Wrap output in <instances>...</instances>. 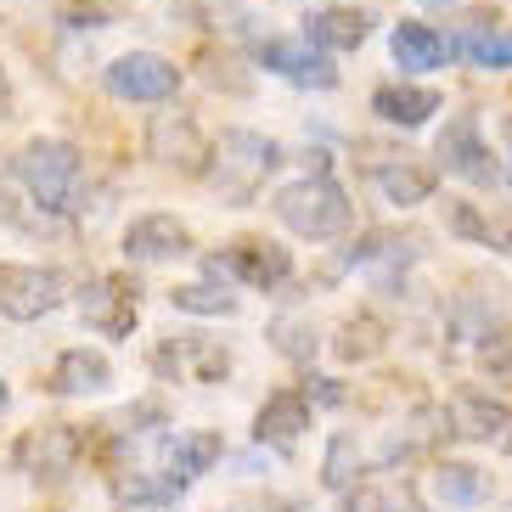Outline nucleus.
I'll list each match as a JSON object with an SVG mask.
<instances>
[{
  "label": "nucleus",
  "instance_id": "1",
  "mask_svg": "<svg viewBox=\"0 0 512 512\" xmlns=\"http://www.w3.org/2000/svg\"><path fill=\"white\" fill-rule=\"evenodd\" d=\"M12 175L17 186L34 197V209L51 214V220H68V214L85 209V158L79 147L57 136H40L12 158Z\"/></svg>",
  "mask_w": 512,
  "mask_h": 512
},
{
  "label": "nucleus",
  "instance_id": "2",
  "mask_svg": "<svg viewBox=\"0 0 512 512\" xmlns=\"http://www.w3.org/2000/svg\"><path fill=\"white\" fill-rule=\"evenodd\" d=\"M271 214L282 220L293 237H310V242H332L355 226V203L327 169L304 175V181H287L282 192L271 197Z\"/></svg>",
  "mask_w": 512,
  "mask_h": 512
},
{
  "label": "nucleus",
  "instance_id": "3",
  "mask_svg": "<svg viewBox=\"0 0 512 512\" xmlns=\"http://www.w3.org/2000/svg\"><path fill=\"white\" fill-rule=\"evenodd\" d=\"M282 164V147L271 136H254V130H226V136L214 141V186L231 197V203H248L259 192V181Z\"/></svg>",
  "mask_w": 512,
  "mask_h": 512
},
{
  "label": "nucleus",
  "instance_id": "4",
  "mask_svg": "<svg viewBox=\"0 0 512 512\" xmlns=\"http://www.w3.org/2000/svg\"><path fill=\"white\" fill-rule=\"evenodd\" d=\"M147 158L175 169V175H186V181H197V175H209V164H214V141L197 130L192 113H158V119L147 124Z\"/></svg>",
  "mask_w": 512,
  "mask_h": 512
},
{
  "label": "nucleus",
  "instance_id": "5",
  "mask_svg": "<svg viewBox=\"0 0 512 512\" xmlns=\"http://www.w3.org/2000/svg\"><path fill=\"white\" fill-rule=\"evenodd\" d=\"M102 85L119 102H169L181 91V68L169 57H158V51H124V57L107 62Z\"/></svg>",
  "mask_w": 512,
  "mask_h": 512
},
{
  "label": "nucleus",
  "instance_id": "6",
  "mask_svg": "<svg viewBox=\"0 0 512 512\" xmlns=\"http://www.w3.org/2000/svg\"><path fill=\"white\" fill-rule=\"evenodd\" d=\"M434 158L451 169V175H462L467 186H496L501 181V164H496V152H490V141H484L473 113H456V119L439 130Z\"/></svg>",
  "mask_w": 512,
  "mask_h": 512
},
{
  "label": "nucleus",
  "instance_id": "7",
  "mask_svg": "<svg viewBox=\"0 0 512 512\" xmlns=\"http://www.w3.org/2000/svg\"><path fill=\"white\" fill-rule=\"evenodd\" d=\"M79 316H85V327L102 332V338H130L141 321V299H136V282L119 271L107 276H91L85 282V293H79Z\"/></svg>",
  "mask_w": 512,
  "mask_h": 512
},
{
  "label": "nucleus",
  "instance_id": "8",
  "mask_svg": "<svg viewBox=\"0 0 512 512\" xmlns=\"http://www.w3.org/2000/svg\"><path fill=\"white\" fill-rule=\"evenodd\" d=\"M203 271L214 276V282H248V287H276L293 276V254L287 248H276V242H259V237H242L231 242V248H220V254L203 259Z\"/></svg>",
  "mask_w": 512,
  "mask_h": 512
},
{
  "label": "nucleus",
  "instance_id": "9",
  "mask_svg": "<svg viewBox=\"0 0 512 512\" xmlns=\"http://www.w3.org/2000/svg\"><path fill=\"white\" fill-rule=\"evenodd\" d=\"M68 299V282L46 265H0V316L6 321H40Z\"/></svg>",
  "mask_w": 512,
  "mask_h": 512
},
{
  "label": "nucleus",
  "instance_id": "10",
  "mask_svg": "<svg viewBox=\"0 0 512 512\" xmlns=\"http://www.w3.org/2000/svg\"><path fill=\"white\" fill-rule=\"evenodd\" d=\"M259 68L287 79V85H304V91H332L338 85L332 51H321L310 34H299V40H265L259 46Z\"/></svg>",
  "mask_w": 512,
  "mask_h": 512
},
{
  "label": "nucleus",
  "instance_id": "11",
  "mask_svg": "<svg viewBox=\"0 0 512 512\" xmlns=\"http://www.w3.org/2000/svg\"><path fill=\"white\" fill-rule=\"evenodd\" d=\"M79 462H85V428H74V422H51V428H40L17 445V467L46 484L68 479Z\"/></svg>",
  "mask_w": 512,
  "mask_h": 512
},
{
  "label": "nucleus",
  "instance_id": "12",
  "mask_svg": "<svg viewBox=\"0 0 512 512\" xmlns=\"http://www.w3.org/2000/svg\"><path fill=\"white\" fill-rule=\"evenodd\" d=\"M152 372L164 377V383H220L231 372V355L209 338H164V344L152 349Z\"/></svg>",
  "mask_w": 512,
  "mask_h": 512
},
{
  "label": "nucleus",
  "instance_id": "13",
  "mask_svg": "<svg viewBox=\"0 0 512 512\" xmlns=\"http://www.w3.org/2000/svg\"><path fill=\"white\" fill-rule=\"evenodd\" d=\"M372 158H366V169H372V181L383 186V197L389 203H400V209H417V203H428L439 186V169L422 164V158H411V152H377L366 147Z\"/></svg>",
  "mask_w": 512,
  "mask_h": 512
},
{
  "label": "nucleus",
  "instance_id": "14",
  "mask_svg": "<svg viewBox=\"0 0 512 512\" xmlns=\"http://www.w3.org/2000/svg\"><path fill=\"white\" fill-rule=\"evenodd\" d=\"M186 254H192V231L175 214H141L124 226V259H136V265H169Z\"/></svg>",
  "mask_w": 512,
  "mask_h": 512
},
{
  "label": "nucleus",
  "instance_id": "15",
  "mask_svg": "<svg viewBox=\"0 0 512 512\" xmlns=\"http://www.w3.org/2000/svg\"><path fill=\"white\" fill-rule=\"evenodd\" d=\"M451 434L456 439H501L512 428V406L490 389H456L451 394Z\"/></svg>",
  "mask_w": 512,
  "mask_h": 512
},
{
  "label": "nucleus",
  "instance_id": "16",
  "mask_svg": "<svg viewBox=\"0 0 512 512\" xmlns=\"http://www.w3.org/2000/svg\"><path fill=\"white\" fill-rule=\"evenodd\" d=\"M304 428H310V394L304 389H276L254 417V439L259 445H276V451H287Z\"/></svg>",
  "mask_w": 512,
  "mask_h": 512
},
{
  "label": "nucleus",
  "instance_id": "17",
  "mask_svg": "<svg viewBox=\"0 0 512 512\" xmlns=\"http://www.w3.org/2000/svg\"><path fill=\"white\" fill-rule=\"evenodd\" d=\"M113 383V361H107L102 349H62L57 355V366H51V377H46V389L51 394H62V400H74V394H96V389H107Z\"/></svg>",
  "mask_w": 512,
  "mask_h": 512
},
{
  "label": "nucleus",
  "instance_id": "18",
  "mask_svg": "<svg viewBox=\"0 0 512 512\" xmlns=\"http://www.w3.org/2000/svg\"><path fill=\"white\" fill-rule=\"evenodd\" d=\"M389 51H394V68H406V74H428V68H439V62L451 57V40H445L434 23H394Z\"/></svg>",
  "mask_w": 512,
  "mask_h": 512
},
{
  "label": "nucleus",
  "instance_id": "19",
  "mask_svg": "<svg viewBox=\"0 0 512 512\" xmlns=\"http://www.w3.org/2000/svg\"><path fill=\"white\" fill-rule=\"evenodd\" d=\"M439 91H428V85H383V91H372V113L383 124H400V130H417V124H428L439 113Z\"/></svg>",
  "mask_w": 512,
  "mask_h": 512
},
{
  "label": "nucleus",
  "instance_id": "20",
  "mask_svg": "<svg viewBox=\"0 0 512 512\" xmlns=\"http://www.w3.org/2000/svg\"><path fill=\"white\" fill-rule=\"evenodd\" d=\"M304 34H310L321 51H361L366 46V12H355V6L310 12V17H304Z\"/></svg>",
  "mask_w": 512,
  "mask_h": 512
},
{
  "label": "nucleus",
  "instance_id": "21",
  "mask_svg": "<svg viewBox=\"0 0 512 512\" xmlns=\"http://www.w3.org/2000/svg\"><path fill=\"white\" fill-rule=\"evenodd\" d=\"M164 451H169V467H175V473L197 479V473H209V467L226 456V439L214 434V428H186V434L164 439Z\"/></svg>",
  "mask_w": 512,
  "mask_h": 512
},
{
  "label": "nucleus",
  "instance_id": "22",
  "mask_svg": "<svg viewBox=\"0 0 512 512\" xmlns=\"http://www.w3.org/2000/svg\"><path fill=\"white\" fill-rule=\"evenodd\" d=\"M428 484H434L439 507H479V501L490 496V479H484L479 467H467V462H439Z\"/></svg>",
  "mask_w": 512,
  "mask_h": 512
},
{
  "label": "nucleus",
  "instance_id": "23",
  "mask_svg": "<svg viewBox=\"0 0 512 512\" xmlns=\"http://www.w3.org/2000/svg\"><path fill=\"white\" fill-rule=\"evenodd\" d=\"M186 484H192V479L169 467V473H130V479H119L113 490H119L124 507H175Z\"/></svg>",
  "mask_w": 512,
  "mask_h": 512
},
{
  "label": "nucleus",
  "instance_id": "24",
  "mask_svg": "<svg viewBox=\"0 0 512 512\" xmlns=\"http://www.w3.org/2000/svg\"><path fill=\"white\" fill-rule=\"evenodd\" d=\"M383 344H389V332H383V321L377 316H349L344 327H338V338H332V355H338V361H372V355H383Z\"/></svg>",
  "mask_w": 512,
  "mask_h": 512
},
{
  "label": "nucleus",
  "instance_id": "25",
  "mask_svg": "<svg viewBox=\"0 0 512 512\" xmlns=\"http://www.w3.org/2000/svg\"><path fill=\"white\" fill-rule=\"evenodd\" d=\"M451 51L473 68H512V29H467L451 40Z\"/></svg>",
  "mask_w": 512,
  "mask_h": 512
},
{
  "label": "nucleus",
  "instance_id": "26",
  "mask_svg": "<svg viewBox=\"0 0 512 512\" xmlns=\"http://www.w3.org/2000/svg\"><path fill=\"white\" fill-rule=\"evenodd\" d=\"M169 304L186 310V316H237V293L214 282H186V287H169Z\"/></svg>",
  "mask_w": 512,
  "mask_h": 512
},
{
  "label": "nucleus",
  "instance_id": "27",
  "mask_svg": "<svg viewBox=\"0 0 512 512\" xmlns=\"http://www.w3.org/2000/svg\"><path fill=\"white\" fill-rule=\"evenodd\" d=\"M445 226L456 231V237H467V242H484V248H501L507 242V231L501 226H490L473 203H462V197H445Z\"/></svg>",
  "mask_w": 512,
  "mask_h": 512
},
{
  "label": "nucleus",
  "instance_id": "28",
  "mask_svg": "<svg viewBox=\"0 0 512 512\" xmlns=\"http://www.w3.org/2000/svg\"><path fill=\"white\" fill-rule=\"evenodd\" d=\"M271 344H276V355H287V361H310V355H316V332H310V321H299V316H276L271 321Z\"/></svg>",
  "mask_w": 512,
  "mask_h": 512
},
{
  "label": "nucleus",
  "instance_id": "29",
  "mask_svg": "<svg viewBox=\"0 0 512 512\" xmlns=\"http://www.w3.org/2000/svg\"><path fill=\"white\" fill-rule=\"evenodd\" d=\"M355 467H361V451H355V439H349V434H332V445H327V467H321V484H327V490H349V484H355Z\"/></svg>",
  "mask_w": 512,
  "mask_h": 512
},
{
  "label": "nucleus",
  "instance_id": "30",
  "mask_svg": "<svg viewBox=\"0 0 512 512\" xmlns=\"http://www.w3.org/2000/svg\"><path fill=\"white\" fill-rule=\"evenodd\" d=\"M479 366L501 383H512V327H496V332H479Z\"/></svg>",
  "mask_w": 512,
  "mask_h": 512
},
{
  "label": "nucleus",
  "instance_id": "31",
  "mask_svg": "<svg viewBox=\"0 0 512 512\" xmlns=\"http://www.w3.org/2000/svg\"><path fill=\"white\" fill-rule=\"evenodd\" d=\"M17 102H12V79H6V68H0V119H12Z\"/></svg>",
  "mask_w": 512,
  "mask_h": 512
},
{
  "label": "nucleus",
  "instance_id": "32",
  "mask_svg": "<svg viewBox=\"0 0 512 512\" xmlns=\"http://www.w3.org/2000/svg\"><path fill=\"white\" fill-rule=\"evenodd\" d=\"M119 6H124V0H85V12H91V17H107V12H119Z\"/></svg>",
  "mask_w": 512,
  "mask_h": 512
},
{
  "label": "nucleus",
  "instance_id": "33",
  "mask_svg": "<svg viewBox=\"0 0 512 512\" xmlns=\"http://www.w3.org/2000/svg\"><path fill=\"white\" fill-rule=\"evenodd\" d=\"M349 512H389V507H383L377 496H355V501H349Z\"/></svg>",
  "mask_w": 512,
  "mask_h": 512
},
{
  "label": "nucleus",
  "instance_id": "34",
  "mask_svg": "<svg viewBox=\"0 0 512 512\" xmlns=\"http://www.w3.org/2000/svg\"><path fill=\"white\" fill-rule=\"evenodd\" d=\"M422 6H456V0H422Z\"/></svg>",
  "mask_w": 512,
  "mask_h": 512
},
{
  "label": "nucleus",
  "instance_id": "35",
  "mask_svg": "<svg viewBox=\"0 0 512 512\" xmlns=\"http://www.w3.org/2000/svg\"><path fill=\"white\" fill-rule=\"evenodd\" d=\"M0 411H6V377H0Z\"/></svg>",
  "mask_w": 512,
  "mask_h": 512
},
{
  "label": "nucleus",
  "instance_id": "36",
  "mask_svg": "<svg viewBox=\"0 0 512 512\" xmlns=\"http://www.w3.org/2000/svg\"><path fill=\"white\" fill-rule=\"evenodd\" d=\"M507 456H512V434H507Z\"/></svg>",
  "mask_w": 512,
  "mask_h": 512
},
{
  "label": "nucleus",
  "instance_id": "37",
  "mask_svg": "<svg viewBox=\"0 0 512 512\" xmlns=\"http://www.w3.org/2000/svg\"><path fill=\"white\" fill-rule=\"evenodd\" d=\"M507 512H512V507H507Z\"/></svg>",
  "mask_w": 512,
  "mask_h": 512
}]
</instances>
